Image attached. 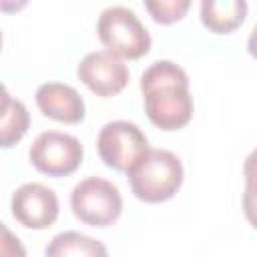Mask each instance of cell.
Instances as JSON below:
<instances>
[{
  "label": "cell",
  "mask_w": 257,
  "mask_h": 257,
  "mask_svg": "<svg viewBox=\"0 0 257 257\" xmlns=\"http://www.w3.org/2000/svg\"><path fill=\"white\" fill-rule=\"evenodd\" d=\"M145 112L161 131L183 128L193 118V96L189 92L187 72L171 62L157 60L141 76Z\"/></svg>",
  "instance_id": "1"
},
{
  "label": "cell",
  "mask_w": 257,
  "mask_h": 257,
  "mask_svg": "<svg viewBox=\"0 0 257 257\" xmlns=\"http://www.w3.org/2000/svg\"><path fill=\"white\" fill-rule=\"evenodd\" d=\"M183 175V165L175 153L151 149L149 155L128 173V183L137 199L145 203H163L179 191Z\"/></svg>",
  "instance_id": "2"
},
{
  "label": "cell",
  "mask_w": 257,
  "mask_h": 257,
  "mask_svg": "<svg viewBox=\"0 0 257 257\" xmlns=\"http://www.w3.org/2000/svg\"><path fill=\"white\" fill-rule=\"evenodd\" d=\"M100 42L114 54L124 58H141L151 48V34L139 16L126 6H108L96 22Z\"/></svg>",
  "instance_id": "3"
},
{
  "label": "cell",
  "mask_w": 257,
  "mask_h": 257,
  "mask_svg": "<svg viewBox=\"0 0 257 257\" xmlns=\"http://www.w3.org/2000/svg\"><path fill=\"white\" fill-rule=\"evenodd\" d=\"M96 149L102 163L114 171L131 173L151 151L145 133L128 120L106 122L96 139Z\"/></svg>",
  "instance_id": "4"
},
{
  "label": "cell",
  "mask_w": 257,
  "mask_h": 257,
  "mask_svg": "<svg viewBox=\"0 0 257 257\" xmlns=\"http://www.w3.org/2000/svg\"><path fill=\"white\" fill-rule=\"evenodd\" d=\"M70 207L82 223L90 227H108L122 211V197L110 181L102 177H86L74 185Z\"/></svg>",
  "instance_id": "5"
},
{
  "label": "cell",
  "mask_w": 257,
  "mask_h": 257,
  "mask_svg": "<svg viewBox=\"0 0 257 257\" xmlns=\"http://www.w3.org/2000/svg\"><path fill=\"white\" fill-rule=\"evenodd\" d=\"M82 145L76 137L60 131L40 133L30 145L28 157L36 171L48 177L72 175L82 163Z\"/></svg>",
  "instance_id": "6"
},
{
  "label": "cell",
  "mask_w": 257,
  "mask_h": 257,
  "mask_svg": "<svg viewBox=\"0 0 257 257\" xmlns=\"http://www.w3.org/2000/svg\"><path fill=\"white\" fill-rule=\"evenodd\" d=\"M78 78L96 94V96H112L118 94L128 82V68L120 60L118 54L110 50L88 52L78 68Z\"/></svg>",
  "instance_id": "7"
},
{
  "label": "cell",
  "mask_w": 257,
  "mask_h": 257,
  "mask_svg": "<svg viewBox=\"0 0 257 257\" xmlns=\"http://www.w3.org/2000/svg\"><path fill=\"white\" fill-rule=\"evenodd\" d=\"M12 215L28 229H46L58 217V197L42 183H24L12 195Z\"/></svg>",
  "instance_id": "8"
},
{
  "label": "cell",
  "mask_w": 257,
  "mask_h": 257,
  "mask_svg": "<svg viewBox=\"0 0 257 257\" xmlns=\"http://www.w3.org/2000/svg\"><path fill=\"white\" fill-rule=\"evenodd\" d=\"M40 112L64 124H76L84 118V100L78 90L62 82H44L36 90Z\"/></svg>",
  "instance_id": "9"
},
{
  "label": "cell",
  "mask_w": 257,
  "mask_h": 257,
  "mask_svg": "<svg viewBox=\"0 0 257 257\" xmlns=\"http://www.w3.org/2000/svg\"><path fill=\"white\" fill-rule=\"evenodd\" d=\"M247 16L245 0H203L201 22L217 34H229L243 24Z\"/></svg>",
  "instance_id": "10"
},
{
  "label": "cell",
  "mask_w": 257,
  "mask_h": 257,
  "mask_svg": "<svg viewBox=\"0 0 257 257\" xmlns=\"http://www.w3.org/2000/svg\"><path fill=\"white\" fill-rule=\"evenodd\" d=\"M46 257H108L104 243L78 231H64L50 239Z\"/></svg>",
  "instance_id": "11"
},
{
  "label": "cell",
  "mask_w": 257,
  "mask_h": 257,
  "mask_svg": "<svg viewBox=\"0 0 257 257\" xmlns=\"http://www.w3.org/2000/svg\"><path fill=\"white\" fill-rule=\"evenodd\" d=\"M30 124V116L26 106L12 98L10 92L4 88V96H2V122H0V145L4 149L16 145L28 131Z\"/></svg>",
  "instance_id": "12"
},
{
  "label": "cell",
  "mask_w": 257,
  "mask_h": 257,
  "mask_svg": "<svg viewBox=\"0 0 257 257\" xmlns=\"http://www.w3.org/2000/svg\"><path fill=\"white\" fill-rule=\"evenodd\" d=\"M191 2L189 0H147L145 8L153 16L155 22L159 24H173L185 16L189 10Z\"/></svg>",
  "instance_id": "13"
},
{
  "label": "cell",
  "mask_w": 257,
  "mask_h": 257,
  "mask_svg": "<svg viewBox=\"0 0 257 257\" xmlns=\"http://www.w3.org/2000/svg\"><path fill=\"white\" fill-rule=\"evenodd\" d=\"M243 213L251 227L257 229V183L245 181V193H243Z\"/></svg>",
  "instance_id": "14"
},
{
  "label": "cell",
  "mask_w": 257,
  "mask_h": 257,
  "mask_svg": "<svg viewBox=\"0 0 257 257\" xmlns=\"http://www.w3.org/2000/svg\"><path fill=\"white\" fill-rule=\"evenodd\" d=\"M2 257H26L20 239L14 237L6 225H2Z\"/></svg>",
  "instance_id": "15"
},
{
  "label": "cell",
  "mask_w": 257,
  "mask_h": 257,
  "mask_svg": "<svg viewBox=\"0 0 257 257\" xmlns=\"http://www.w3.org/2000/svg\"><path fill=\"white\" fill-rule=\"evenodd\" d=\"M243 175H245V181L257 183V149H253L247 155L245 165H243Z\"/></svg>",
  "instance_id": "16"
},
{
  "label": "cell",
  "mask_w": 257,
  "mask_h": 257,
  "mask_svg": "<svg viewBox=\"0 0 257 257\" xmlns=\"http://www.w3.org/2000/svg\"><path fill=\"white\" fill-rule=\"evenodd\" d=\"M247 50H249V54L253 58H257V24L253 26V30H251V34L247 38Z\"/></svg>",
  "instance_id": "17"
}]
</instances>
